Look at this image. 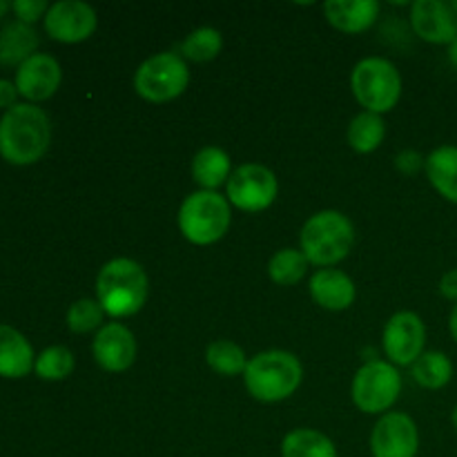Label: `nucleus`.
Masks as SVG:
<instances>
[{"label": "nucleus", "instance_id": "obj_10", "mask_svg": "<svg viewBox=\"0 0 457 457\" xmlns=\"http://www.w3.org/2000/svg\"><path fill=\"white\" fill-rule=\"evenodd\" d=\"M424 342L427 326L415 312H397L384 328V351L391 364L413 366V361L424 353Z\"/></svg>", "mask_w": 457, "mask_h": 457}, {"label": "nucleus", "instance_id": "obj_6", "mask_svg": "<svg viewBox=\"0 0 457 457\" xmlns=\"http://www.w3.org/2000/svg\"><path fill=\"white\" fill-rule=\"evenodd\" d=\"M351 87L366 112L382 114L393 110L400 101L402 79L395 65L386 58H364L353 70Z\"/></svg>", "mask_w": 457, "mask_h": 457}, {"label": "nucleus", "instance_id": "obj_15", "mask_svg": "<svg viewBox=\"0 0 457 457\" xmlns=\"http://www.w3.org/2000/svg\"><path fill=\"white\" fill-rule=\"evenodd\" d=\"M94 357L107 373H123L137 360V339L123 324H105L94 339Z\"/></svg>", "mask_w": 457, "mask_h": 457}, {"label": "nucleus", "instance_id": "obj_17", "mask_svg": "<svg viewBox=\"0 0 457 457\" xmlns=\"http://www.w3.org/2000/svg\"><path fill=\"white\" fill-rule=\"evenodd\" d=\"M311 295L315 303L328 311H346L355 302V284L351 277L335 268H321L311 279Z\"/></svg>", "mask_w": 457, "mask_h": 457}, {"label": "nucleus", "instance_id": "obj_28", "mask_svg": "<svg viewBox=\"0 0 457 457\" xmlns=\"http://www.w3.org/2000/svg\"><path fill=\"white\" fill-rule=\"evenodd\" d=\"M223 47V38L217 29L212 27H201L195 29L186 40L181 43V54L190 61L196 62H208L219 56Z\"/></svg>", "mask_w": 457, "mask_h": 457}, {"label": "nucleus", "instance_id": "obj_21", "mask_svg": "<svg viewBox=\"0 0 457 457\" xmlns=\"http://www.w3.org/2000/svg\"><path fill=\"white\" fill-rule=\"evenodd\" d=\"M230 156L221 147H204L192 159V177L204 190H217L230 179Z\"/></svg>", "mask_w": 457, "mask_h": 457}, {"label": "nucleus", "instance_id": "obj_33", "mask_svg": "<svg viewBox=\"0 0 457 457\" xmlns=\"http://www.w3.org/2000/svg\"><path fill=\"white\" fill-rule=\"evenodd\" d=\"M440 293L445 295L446 299H451V302L457 303V268H453V270H449L445 277H442Z\"/></svg>", "mask_w": 457, "mask_h": 457}, {"label": "nucleus", "instance_id": "obj_20", "mask_svg": "<svg viewBox=\"0 0 457 457\" xmlns=\"http://www.w3.org/2000/svg\"><path fill=\"white\" fill-rule=\"evenodd\" d=\"M427 177L451 204H457V145H440L428 154Z\"/></svg>", "mask_w": 457, "mask_h": 457}, {"label": "nucleus", "instance_id": "obj_22", "mask_svg": "<svg viewBox=\"0 0 457 457\" xmlns=\"http://www.w3.org/2000/svg\"><path fill=\"white\" fill-rule=\"evenodd\" d=\"M411 375H413L415 382L422 388L428 391H440L453 378V361L449 360V355L440 351H427L413 361L411 366Z\"/></svg>", "mask_w": 457, "mask_h": 457}, {"label": "nucleus", "instance_id": "obj_36", "mask_svg": "<svg viewBox=\"0 0 457 457\" xmlns=\"http://www.w3.org/2000/svg\"><path fill=\"white\" fill-rule=\"evenodd\" d=\"M9 9H12V3H7V0H0V16H4Z\"/></svg>", "mask_w": 457, "mask_h": 457}, {"label": "nucleus", "instance_id": "obj_12", "mask_svg": "<svg viewBox=\"0 0 457 457\" xmlns=\"http://www.w3.org/2000/svg\"><path fill=\"white\" fill-rule=\"evenodd\" d=\"M415 34L433 45H451L457 38V0H418L411 7Z\"/></svg>", "mask_w": 457, "mask_h": 457}, {"label": "nucleus", "instance_id": "obj_16", "mask_svg": "<svg viewBox=\"0 0 457 457\" xmlns=\"http://www.w3.org/2000/svg\"><path fill=\"white\" fill-rule=\"evenodd\" d=\"M36 355L21 330L0 324V378L21 379L34 370Z\"/></svg>", "mask_w": 457, "mask_h": 457}, {"label": "nucleus", "instance_id": "obj_27", "mask_svg": "<svg viewBox=\"0 0 457 457\" xmlns=\"http://www.w3.org/2000/svg\"><path fill=\"white\" fill-rule=\"evenodd\" d=\"M34 370L40 379L61 382V379L70 378L71 370H74V355L65 346H49L36 357Z\"/></svg>", "mask_w": 457, "mask_h": 457}, {"label": "nucleus", "instance_id": "obj_26", "mask_svg": "<svg viewBox=\"0 0 457 457\" xmlns=\"http://www.w3.org/2000/svg\"><path fill=\"white\" fill-rule=\"evenodd\" d=\"M308 259L302 250L295 248H284L270 259L268 263V275L275 284L279 286H295L297 281H302V277L306 275Z\"/></svg>", "mask_w": 457, "mask_h": 457}, {"label": "nucleus", "instance_id": "obj_1", "mask_svg": "<svg viewBox=\"0 0 457 457\" xmlns=\"http://www.w3.org/2000/svg\"><path fill=\"white\" fill-rule=\"evenodd\" d=\"M52 143L49 116L34 103H18L0 116V156L12 165L40 161Z\"/></svg>", "mask_w": 457, "mask_h": 457}, {"label": "nucleus", "instance_id": "obj_5", "mask_svg": "<svg viewBox=\"0 0 457 457\" xmlns=\"http://www.w3.org/2000/svg\"><path fill=\"white\" fill-rule=\"evenodd\" d=\"M179 228L195 245H210L221 239L230 228V204L212 190L186 196L179 210Z\"/></svg>", "mask_w": 457, "mask_h": 457}, {"label": "nucleus", "instance_id": "obj_11", "mask_svg": "<svg viewBox=\"0 0 457 457\" xmlns=\"http://www.w3.org/2000/svg\"><path fill=\"white\" fill-rule=\"evenodd\" d=\"M43 21L45 31L58 43H80L96 29V12L80 0H61L49 4Z\"/></svg>", "mask_w": 457, "mask_h": 457}, {"label": "nucleus", "instance_id": "obj_13", "mask_svg": "<svg viewBox=\"0 0 457 457\" xmlns=\"http://www.w3.org/2000/svg\"><path fill=\"white\" fill-rule=\"evenodd\" d=\"M420 433L406 413H386L373 428L370 453L373 457H415Z\"/></svg>", "mask_w": 457, "mask_h": 457}, {"label": "nucleus", "instance_id": "obj_18", "mask_svg": "<svg viewBox=\"0 0 457 457\" xmlns=\"http://www.w3.org/2000/svg\"><path fill=\"white\" fill-rule=\"evenodd\" d=\"M326 18L344 34H360L375 22L379 13L378 0H328L324 4Z\"/></svg>", "mask_w": 457, "mask_h": 457}, {"label": "nucleus", "instance_id": "obj_25", "mask_svg": "<svg viewBox=\"0 0 457 457\" xmlns=\"http://www.w3.org/2000/svg\"><path fill=\"white\" fill-rule=\"evenodd\" d=\"M205 361L212 370H217L219 375H226V378H235V375H244L248 360H245V353L241 351V346H237L235 342H228V339H219L212 342L205 351Z\"/></svg>", "mask_w": 457, "mask_h": 457}, {"label": "nucleus", "instance_id": "obj_23", "mask_svg": "<svg viewBox=\"0 0 457 457\" xmlns=\"http://www.w3.org/2000/svg\"><path fill=\"white\" fill-rule=\"evenodd\" d=\"M284 457H337L333 440L312 428H295L281 442Z\"/></svg>", "mask_w": 457, "mask_h": 457}, {"label": "nucleus", "instance_id": "obj_7", "mask_svg": "<svg viewBox=\"0 0 457 457\" xmlns=\"http://www.w3.org/2000/svg\"><path fill=\"white\" fill-rule=\"evenodd\" d=\"M187 83H190V70L183 56L174 52L154 54L143 61L134 74L137 94L152 103H168L181 96Z\"/></svg>", "mask_w": 457, "mask_h": 457}, {"label": "nucleus", "instance_id": "obj_34", "mask_svg": "<svg viewBox=\"0 0 457 457\" xmlns=\"http://www.w3.org/2000/svg\"><path fill=\"white\" fill-rule=\"evenodd\" d=\"M449 330H451V335H453V339L457 342V303L453 306V311H451V317H449Z\"/></svg>", "mask_w": 457, "mask_h": 457}, {"label": "nucleus", "instance_id": "obj_4", "mask_svg": "<svg viewBox=\"0 0 457 457\" xmlns=\"http://www.w3.org/2000/svg\"><path fill=\"white\" fill-rule=\"evenodd\" d=\"M355 241V228L346 214L337 210H321L312 214L302 230V253L308 263L333 266L346 259Z\"/></svg>", "mask_w": 457, "mask_h": 457}, {"label": "nucleus", "instance_id": "obj_9", "mask_svg": "<svg viewBox=\"0 0 457 457\" xmlns=\"http://www.w3.org/2000/svg\"><path fill=\"white\" fill-rule=\"evenodd\" d=\"M277 190L279 186L272 170L259 163L239 165L228 179V199L244 212H262L270 208Z\"/></svg>", "mask_w": 457, "mask_h": 457}, {"label": "nucleus", "instance_id": "obj_29", "mask_svg": "<svg viewBox=\"0 0 457 457\" xmlns=\"http://www.w3.org/2000/svg\"><path fill=\"white\" fill-rule=\"evenodd\" d=\"M103 315H105V311L101 308V303L94 302V299H79L67 311V326L74 333H89V330L101 326Z\"/></svg>", "mask_w": 457, "mask_h": 457}, {"label": "nucleus", "instance_id": "obj_19", "mask_svg": "<svg viewBox=\"0 0 457 457\" xmlns=\"http://www.w3.org/2000/svg\"><path fill=\"white\" fill-rule=\"evenodd\" d=\"M38 49V34L31 25L13 21L0 29V65L21 67Z\"/></svg>", "mask_w": 457, "mask_h": 457}, {"label": "nucleus", "instance_id": "obj_32", "mask_svg": "<svg viewBox=\"0 0 457 457\" xmlns=\"http://www.w3.org/2000/svg\"><path fill=\"white\" fill-rule=\"evenodd\" d=\"M16 98H18L16 83H12V80L7 79H0V107H4V112L12 110L13 105H18Z\"/></svg>", "mask_w": 457, "mask_h": 457}, {"label": "nucleus", "instance_id": "obj_31", "mask_svg": "<svg viewBox=\"0 0 457 457\" xmlns=\"http://www.w3.org/2000/svg\"><path fill=\"white\" fill-rule=\"evenodd\" d=\"M397 168L404 174H415L422 168H427V159L422 154H418L415 150H404L400 156H397Z\"/></svg>", "mask_w": 457, "mask_h": 457}, {"label": "nucleus", "instance_id": "obj_3", "mask_svg": "<svg viewBox=\"0 0 457 457\" xmlns=\"http://www.w3.org/2000/svg\"><path fill=\"white\" fill-rule=\"evenodd\" d=\"M303 378L302 361L288 351H266L245 366V388L259 402H281L293 395Z\"/></svg>", "mask_w": 457, "mask_h": 457}, {"label": "nucleus", "instance_id": "obj_14", "mask_svg": "<svg viewBox=\"0 0 457 457\" xmlns=\"http://www.w3.org/2000/svg\"><path fill=\"white\" fill-rule=\"evenodd\" d=\"M61 79L62 71L56 58L49 54H34L18 67L13 83H16L18 94H22L27 101L38 103L56 94Z\"/></svg>", "mask_w": 457, "mask_h": 457}, {"label": "nucleus", "instance_id": "obj_35", "mask_svg": "<svg viewBox=\"0 0 457 457\" xmlns=\"http://www.w3.org/2000/svg\"><path fill=\"white\" fill-rule=\"evenodd\" d=\"M449 61H451V65L457 67V38L449 45Z\"/></svg>", "mask_w": 457, "mask_h": 457}, {"label": "nucleus", "instance_id": "obj_30", "mask_svg": "<svg viewBox=\"0 0 457 457\" xmlns=\"http://www.w3.org/2000/svg\"><path fill=\"white\" fill-rule=\"evenodd\" d=\"M47 9L49 4L45 3V0H16V3H12V12L16 13L18 21L25 22V25H31V22H36L38 18H45Z\"/></svg>", "mask_w": 457, "mask_h": 457}, {"label": "nucleus", "instance_id": "obj_24", "mask_svg": "<svg viewBox=\"0 0 457 457\" xmlns=\"http://www.w3.org/2000/svg\"><path fill=\"white\" fill-rule=\"evenodd\" d=\"M384 137H386V125H384L382 116L373 114V112H361L348 125V143L353 150L361 152V154L378 150Z\"/></svg>", "mask_w": 457, "mask_h": 457}, {"label": "nucleus", "instance_id": "obj_8", "mask_svg": "<svg viewBox=\"0 0 457 457\" xmlns=\"http://www.w3.org/2000/svg\"><path fill=\"white\" fill-rule=\"evenodd\" d=\"M402 378L391 361L373 360L357 370L353 379V402L364 413H384L397 402Z\"/></svg>", "mask_w": 457, "mask_h": 457}, {"label": "nucleus", "instance_id": "obj_37", "mask_svg": "<svg viewBox=\"0 0 457 457\" xmlns=\"http://www.w3.org/2000/svg\"><path fill=\"white\" fill-rule=\"evenodd\" d=\"M451 422H453V427H455V431H457V404H455V409H453V415H451Z\"/></svg>", "mask_w": 457, "mask_h": 457}, {"label": "nucleus", "instance_id": "obj_2", "mask_svg": "<svg viewBox=\"0 0 457 457\" xmlns=\"http://www.w3.org/2000/svg\"><path fill=\"white\" fill-rule=\"evenodd\" d=\"M96 295L105 315H137L147 299L145 270L134 259H112L98 272Z\"/></svg>", "mask_w": 457, "mask_h": 457}]
</instances>
